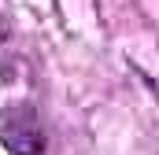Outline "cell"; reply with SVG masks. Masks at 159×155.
<instances>
[{
    "mask_svg": "<svg viewBox=\"0 0 159 155\" xmlns=\"http://www.w3.org/2000/svg\"><path fill=\"white\" fill-rule=\"evenodd\" d=\"M0 144L11 155H41L44 152V129H41L34 107H26V104L0 107Z\"/></svg>",
    "mask_w": 159,
    "mask_h": 155,
    "instance_id": "1",
    "label": "cell"
}]
</instances>
